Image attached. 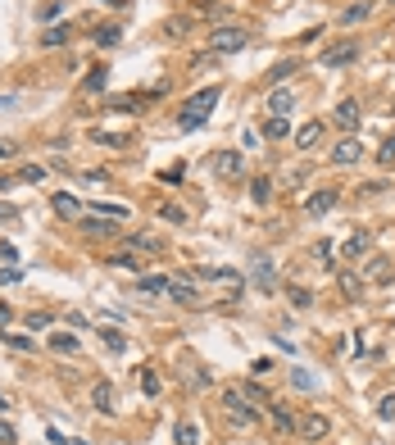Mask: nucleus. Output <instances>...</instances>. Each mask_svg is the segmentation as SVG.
I'll return each instance as SVG.
<instances>
[{
  "mask_svg": "<svg viewBox=\"0 0 395 445\" xmlns=\"http://www.w3.org/2000/svg\"><path fill=\"white\" fill-rule=\"evenodd\" d=\"M241 391L250 395V404H264V409H268V391L259 387V382H241Z\"/></svg>",
  "mask_w": 395,
  "mask_h": 445,
  "instance_id": "nucleus-34",
  "label": "nucleus"
},
{
  "mask_svg": "<svg viewBox=\"0 0 395 445\" xmlns=\"http://www.w3.org/2000/svg\"><path fill=\"white\" fill-rule=\"evenodd\" d=\"M118 41V28L109 23V28H96V46H114Z\"/></svg>",
  "mask_w": 395,
  "mask_h": 445,
  "instance_id": "nucleus-44",
  "label": "nucleus"
},
{
  "mask_svg": "<svg viewBox=\"0 0 395 445\" xmlns=\"http://www.w3.org/2000/svg\"><path fill=\"white\" fill-rule=\"evenodd\" d=\"M218 96H223L218 86H200L195 96H187V105H182V118H178V128H182V132H195V128H200V123L209 118V109L218 105Z\"/></svg>",
  "mask_w": 395,
  "mask_h": 445,
  "instance_id": "nucleus-1",
  "label": "nucleus"
},
{
  "mask_svg": "<svg viewBox=\"0 0 395 445\" xmlns=\"http://www.w3.org/2000/svg\"><path fill=\"white\" fill-rule=\"evenodd\" d=\"M23 273H19V268H5V273H0V287H14V282H19Z\"/></svg>",
  "mask_w": 395,
  "mask_h": 445,
  "instance_id": "nucleus-51",
  "label": "nucleus"
},
{
  "mask_svg": "<svg viewBox=\"0 0 395 445\" xmlns=\"http://www.w3.org/2000/svg\"><path fill=\"white\" fill-rule=\"evenodd\" d=\"M268 414H273V423H277L282 431H295V423H300V418H295L282 400H268Z\"/></svg>",
  "mask_w": 395,
  "mask_h": 445,
  "instance_id": "nucleus-21",
  "label": "nucleus"
},
{
  "mask_svg": "<svg viewBox=\"0 0 395 445\" xmlns=\"http://www.w3.org/2000/svg\"><path fill=\"white\" fill-rule=\"evenodd\" d=\"M0 445H19V441H14V427H9L5 418H0Z\"/></svg>",
  "mask_w": 395,
  "mask_h": 445,
  "instance_id": "nucleus-47",
  "label": "nucleus"
},
{
  "mask_svg": "<svg viewBox=\"0 0 395 445\" xmlns=\"http://www.w3.org/2000/svg\"><path fill=\"white\" fill-rule=\"evenodd\" d=\"M91 137H96V145H109V150H123V145H132L128 132H105V128H96Z\"/></svg>",
  "mask_w": 395,
  "mask_h": 445,
  "instance_id": "nucleus-24",
  "label": "nucleus"
},
{
  "mask_svg": "<svg viewBox=\"0 0 395 445\" xmlns=\"http://www.w3.org/2000/svg\"><path fill=\"white\" fill-rule=\"evenodd\" d=\"M105 82H109V73H105V68H91L82 86H86V91H105Z\"/></svg>",
  "mask_w": 395,
  "mask_h": 445,
  "instance_id": "nucleus-36",
  "label": "nucleus"
},
{
  "mask_svg": "<svg viewBox=\"0 0 395 445\" xmlns=\"http://www.w3.org/2000/svg\"><path fill=\"white\" fill-rule=\"evenodd\" d=\"M137 295H168V277L141 273V277H137Z\"/></svg>",
  "mask_w": 395,
  "mask_h": 445,
  "instance_id": "nucleus-19",
  "label": "nucleus"
},
{
  "mask_svg": "<svg viewBox=\"0 0 395 445\" xmlns=\"http://www.w3.org/2000/svg\"><path fill=\"white\" fill-rule=\"evenodd\" d=\"M250 195H255V205H268V200H273V182H268V178H255L250 182Z\"/></svg>",
  "mask_w": 395,
  "mask_h": 445,
  "instance_id": "nucleus-31",
  "label": "nucleus"
},
{
  "mask_svg": "<svg viewBox=\"0 0 395 445\" xmlns=\"http://www.w3.org/2000/svg\"><path fill=\"white\" fill-rule=\"evenodd\" d=\"M287 295H291V305H295V309H309V305H314V291H309V287H291Z\"/></svg>",
  "mask_w": 395,
  "mask_h": 445,
  "instance_id": "nucleus-35",
  "label": "nucleus"
},
{
  "mask_svg": "<svg viewBox=\"0 0 395 445\" xmlns=\"http://www.w3.org/2000/svg\"><path fill=\"white\" fill-rule=\"evenodd\" d=\"M55 19H59V0H51V5L41 9V23H55Z\"/></svg>",
  "mask_w": 395,
  "mask_h": 445,
  "instance_id": "nucleus-49",
  "label": "nucleus"
},
{
  "mask_svg": "<svg viewBox=\"0 0 395 445\" xmlns=\"http://www.w3.org/2000/svg\"><path fill=\"white\" fill-rule=\"evenodd\" d=\"M245 46H250V32L245 28H214L209 32V51L214 55H237Z\"/></svg>",
  "mask_w": 395,
  "mask_h": 445,
  "instance_id": "nucleus-4",
  "label": "nucleus"
},
{
  "mask_svg": "<svg viewBox=\"0 0 395 445\" xmlns=\"http://www.w3.org/2000/svg\"><path fill=\"white\" fill-rule=\"evenodd\" d=\"M291 387L295 391H314L318 382H314V373H304V368H291Z\"/></svg>",
  "mask_w": 395,
  "mask_h": 445,
  "instance_id": "nucleus-32",
  "label": "nucleus"
},
{
  "mask_svg": "<svg viewBox=\"0 0 395 445\" xmlns=\"http://www.w3.org/2000/svg\"><path fill=\"white\" fill-rule=\"evenodd\" d=\"M332 255H337V245H332V241H318V245H314V259H318L323 268H332Z\"/></svg>",
  "mask_w": 395,
  "mask_h": 445,
  "instance_id": "nucleus-39",
  "label": "nucleus"
},
{
  "mask_svg": "<svg viewBox=\"0 0 395 445\" xmlns=\"http://www.w3.org/2000/svg\"><path fill=\"white\" fill-rule=\"evenodd\" d=\"M218 404H223V414H227L237 427H255L259 409L250 404V395H245L241 387H223V391H218Z\"/></svg>",
  "mask_w": 395,
  "mask_h": 445,
  "instance_id": "nucleus-2",
  "label": "nucleus"
},
{
  "mask_svg": "<svg viewBox=\"0 0 395 445\" xmlns=\"http://www.w3.org/2000/svg\"><path fill=\"white\" fill-rule=\"evenodd\" d=\"M78 222H82L86 237H118V222H105L101 214H82Z\"/></svg>",
  "mask_w": 395,
  "mask_h": 445,
  "instance_id": "nucleus-14",
  "label": "nucleus"
},
{
  "mask_svg": "<svg viewBox=\"0 0 395 445\" xmlns=\"http://www.w3.org/2000/svg\"><path fill=\"white\" fill-rule=\"evenodd\" d=\"M14 218H19V209L9 205V200H0V222H14Z\"/></svg>",
  "mask_w": 395,
  "mask_h": 445,
  "instance_id": "nucleus-48",
  "label": "nucleus"
},
{
  "mask_svg": "<svg viewBox=\"0 0 395 445\" xmlns=\"http://www.w3.org/2000/svg\"><path fill=\"white\" fill-rule=\"evenodd\" d=\"M250 282H255V291H264V295H273V291H277L273 259H268V255H255V259H250Z\"/></svg>",
  "mask_w": 395,
  "mask_h": 445,
  "instance_id": "nucleus-8",
  "label": "nucleus"
},
{
  "mask_svg": "<svg viewBox=\"0 0 395 445\" xmlns=\"http://www.w3.org/2000/svg\"><path fill=\"white\" fill-rule=\"evenodd\" d=\"M5 323H9V309H5V305H0V327H5Z\"/></svg>",
  "mask_w": 395,
  "mask_h": 445,
  "instance_id": "nucleus-54",
  "label": "nucleus"
},
{
  "mask_svg": "<svg viewBox=\"0 0 395 445\" xmlns=\"http://www.w3.org/2000/svg\"><path fill=\"white\" fill-rule=\"evenodd\" d=\"M9 409V400H5V391H0V414H5Z\"/></svg>",
  "mask_w": 395,
  "mask_h": 445,
  "instance_id": "nucleus-55",
  "label": "nucleus"
},
{
  "mask_svg": "<svg viewBox=\"0 0 395 445\" xmlns=\"http://www.w3.org/2000/svg\"><path fill=\"white\" fill-rule=\"evenodd\" d=\"M14 105H23V96H0V109H14Z\"/></svg>",
  "mask_w": 395,
  "mask_h": 445,
  "instance_id": "nucleus-52",
  "label": "nucleus"
},
{
  "mask_svg": "<svg viewBox=\"0 0 395 445\" xmlns=\"http://www.w3.org/2000/svg\"><path fill=\"white\" fill-rule=\"evenodd\" d=\"M86 214H101V218H128V209H123V205H91V209H86Z\"/></svg>",
  "mask_w": 395,
  "mask_h": 445,
  "instance_id": "nucleus-33",
  "label": "nucleus"
},
{
  "mask_svg": "<svg viewBox=\"0 0 395 445\" xmlns=\"http://www.w3.org/2000/svg\"><path fill=\"white\" fill-rule=\"evenodd\" d=\"M377 418H381V423H395V391H391V395H381V404H377Z\"/></svg>",
  "mask_w": 395,
  "mask_h": 445,
  "instance_id": "nucleus-38",
  "label": "nucleus"
},
{
  "mask_svg": "<svg viewBox=\"0 0 395 445\" xmlns=\"http://www.w3.org/2000/svg\"><path fill=\"white\" fill-rule=\"evenodd\" d=\"M332 164H337V168H350V164H359V159H364V141L359 137H354V132H350V137H341L337 145H332Z\"/></svg>",
  "mask_w": 395,
  "mask_h": 445,
  "instance_id": "nucleus-7",
  "label": "nucleus"
},
{
  "mask_svg": "<svg viewBox=\"0 0 395 445\" xmlns=\"http://www.w3.org/2000/svg\"><path fill=\"white\" fill-rule=\"evenodd\" d=\"M287 137H291V123L277 118V114H268V123H264V141H287Z\"/></svg>",
  "mask_w": 395,
  "mask_h": 445,
  "instance_id": "nucleus-22",
  "label": "nucleus"
},
{
  "mask_svg": "<svg viewBox=\"0 0 395 445\" xmlns=\"http://www.w3.org/2000/svg\"><path fill=\"white\" fill-rule=\"evenodd\" d=\"M241 141H245V150H255V145L264 141V132H250V128H245V137H241Z\"/></svg>",
  "mask_w": 395,
  "mask_h": 445,
  "instance_id": "nucleus-50",
  "label": "nucleus"
},
{
  "mask_svg": "<svg viewBox=\"0 0 395 445\" xmlns=\"http://www.w3.org/2000/svg\"><path fill=\"white\" fill-rule=\"evenodd\" d=\"M377 164H381V168H391V164H395V137H386V145L377 150Z\"/></svg>",
  "mask_w": 395,
  "mask_h": 445,
  "instance_id": "nucleus-43",
  "label": "nucleus"
},
{
  "mask_svg": "<svg viewBox=\"0 0 395 445\" xmlns=\"http://www.w3.org/2000/svg\"><path fill=\"white\" fill-rule=\"evenodd\" d=\"M68 41V28H46V36H41V46H64Z\"/></svg>",
  "mask_w": 395,
  "mask_h": 445,
  "instance_id": "nucleus-42",
  "label": "nucleus"
},
{
  "mask_svg": "<svg viewBox=\"0 0 395 445\" xmlns=\"http://www.w3.org/2000/svg\"><path fill=\"white\" fill-rule=\"evenodd\" d=\"M91 404H96L101 414H114V409H118V404H114V387H109V382H101V387L91 391Z\"/></svg>",
  "mask_w": 395,
  "mask_h": 445,
  "instance_id": "nucleus-23",
  "label": "nucleus"
},
{
  "mask_svg": "<svg viewBox=\"0 0 395 445\" xmlns=\"http://www.w3.org/2000/svg\"><path fill=\"white\" fill-rule=\"evenodd\" d=\"M109 264H114V268H128V273L141 277V259L132 255V250H114V255H109Z\"/></svg>",
  "mask_w": 395,
  "mask_h": 445,
  "instance_id": "nucleus-27",
  "label": "nucleus"
},
{
  "mask_svg": "<svg viewBox=\"0 0 395 445\" xmlns=\"http://www.w3.org/2000/svg\"><path fill=\"white\" fill-rule=\"evenodd\" d=\"M368 14H373V5H368V0H359V5H350V9H345V14H341V23H345V28H350V23H364Z\"/></svg>",
  "mask_w": 395,
  "mask_h": 445,
  "instance_id": "nucleus-30",
  "label": "nucleus"
},
{
  "mask_svg": "<svg viewBox=\"0 0 395 445\" xmlns=\"http://www.w3.org/2000/svg\"><path fill=\"white\" fill-rule=\"evenodd\" d=\"M364 282H395V268H391V259H368V268H364Z\"/></svg>",
  "mask_w": 395,
  "mask_h": 445,
  "instance_id": "nucleus-18",
  "label": "nucleus"
},
{
  "mask_svg": "<svg viewBox=\"0 0 395 445\" xmlns=\"http://www.w3.org/2000/svg\"><path fill=\"white\" fill-rule=\"evenodd\" d=\"M209 168H214V178L237 182L241 173H245V155H241V150H218L214 159H209Z\"/></svg>",
  "mask_w": 395,
  "mask_h": 445,
  "instance_id": "nucleus-6",
  "label": "nucleus"
},
{
  "mask_svg": "<svg viewBox=\"0 0 395 445\" xmlns=\"http://www.w3.org/2000/svg\"><path fill=\"white\" fill-rule=\"evenodd\" d=\"M295 431H300L304 441H327V431H332V423L323 414H300V423H295Z\"/></svg>",
  "mask_w": 395,
  "mask_h": 445,
  "instance_id": "nucleus-11",
  "label": "nucleus"
},
{
  "mask_svg": "<svg viewBox=\"0 0 395 445\" xmlns=\"http://www.w3.org/2000/svg\"><path fill=\"white\" fill-rule=\"evenodd\" d=\"M364 255H368V232H354V237H345V245H341V259L359 264Z\"/></svg>",
  "mask_w": 395,
  "mask_h": 445,
  "instance_id": "nucleus-17",
  "label": "nucleus"
},
{
  "mask_svg": "<svg viewBox=\"0 0 395 445\" xmlns=\"http://www.w3.org/2000/svg\"><path fill=\"white\" fill-rule=\"evenodd\" d=\"M159 218H164V222H187V209H178V205H159Z\"/></svg>",
  "mask_w": 395,
  "mask_h": 445,
  "instance_id": "nucleus-41",
  "label": "nucleus"
},
{
  "mask_svg": "<svg viewBox=\"0 0 395 445\" xmlns=\"http://www.w3.org/2000/svg\"><path fill=\"white\" fill-rule=\"evenodd\" d=\"M101 345H105L109 354H123V350H128V337L114 332V327H101Z\"/></svg>",
  "mask_w": 395,
  "mask_h": 445,
  "instance_id": "nucleus-26",
  "label": "nucleus"
},
{
  "mask_svg": "<svg viewBox=\"0 0 395 445\" xmlns=\"http://www.w3.org/2000/svg\"><path fill=\"white\" fill-rule=\"evenodd\" d=\"M173 441H178V445H200V427H195V423H178Z\"/></svg>",
  "mask_w": 395,
  "mask_h": 445,
  "instance_id": "nucleus-29",
  "label": "nucleus"
},
{
  "mask_svg": "<svg viewBox=\"0 0 395 445\" xmlns=\"http://www.w3.org/2000/svg\"><path fill=\"white\" fill-rule=\"evenodd\" d=\"M295 109V96L287 91V86H273V91H268V114H277V118H287Z\"/></svg>",
  "mask_w": 395,
  "mask_h": 445,
  "instance_id": "nucleus-15",
  "label": "nucleus"
},
{
  "mask_svg": "<svg viewBox=\"0 0 395 445\" xmlns=\"http://www.w3.org/2000/svg\"><path fill=\"white\" fill-rule=\"evenodd\" d=\"M337 287H341V295L345 300H359V295L368 291V282L354 273V268H341V277H337Z\"/></svg>",
  "mask_w": 395,
  "mask_h": 445,
  "instance_id": "nucleus-13",
  "label": "nucleus"
},
{
  "mask_svg": "<svg viewBox=\"0 0 395 445\" xmlns=\"http://www.w3.org/2000/svg\"><path fill=\"white\" fill-rule=\"evenodd\" d=\"M354 59H359V41H337V46L323 51V68H345V64H354Z\"/></svg>",
  "mask_w": 395,
  "mask_h": 445,
  "instance_id": "nucleus-9",
  "label": "nucleus"
},
{
  "mask_svg": "<svg viewBox=\"0 0 395 445\" xmlns=\"http://www.w3.org/2000/svg\"><path fill=\"white\" fill-rule=\"evenodd\" d=\"M332 118H337V128H345V137H350V132H359V101H341Z\"/></svg>",
  "mask_w": 395,
  "mask_h": 445,
  "instance_id": "nucleus-12",
  "label": "nucleus"
},
{
  "mask_svg": "<svg viewBox=\"0 0 395 445\" xmlns=\"http://www.w3.org/2000/svg\"><path fill=\"white\" fill-rule=\"evenodd\" d=\"M0 341L14 345V350H23V354H32V341H28V337H19V332H0Z\"/></svg>",
  "mask_w": 395,
  "mask_h": 445,
  "instance_id": "nucleus-37",
  "label": "nucleus"
},
{
  "mask_svg": "<svg viewBox=\"0 0 395 445\" xmlns=\"http://www.w3.org/2000/svg\"><path fill=\"white\" fill-rule=\"evenodd\" d=\"M128 245L132 250H145V255H159L164 250V237L159 232H128Z\"/></svg>",
  "mask_w": 395,
  "mask_h": 445,
  "instance_id": "nucleus-16",
  "label": "nucleus"
},
{
  "mask_svg": "<svg viewBox=\"0 0 395 445\" xmlns=\"http://www.w3.org/2000/svg\"><path fill=\"white\" fill-rule=\"evenodd\" d=\"M168 300H178V305H200V277H195V273L168 277Z\"/></svg>",
  "mask_w": 395,
  "mask_h": 445,
  "instance_id": "nucleus-5",
  "label": "nucleus"
},
{
  "mask_svg": "<svg viewBox=\"0 0 395 445\" xmlns=\"http://www.w3.org/2000/svg\"><path fill=\"white\" fill-rule=\"evenodd\" d=\"M295 68H300V64H295V59H287V64H277L273 73H268V82H277V86H282V82H287V78H291Z\"/></svg>",
  "mask_w": 395,
  "mask_h": 445,
  "instance_id": "nucleus-40",
  "label": "nucleus"
},
{
  "mask_svg": "<svg viewBox=\"0 0 395 445\" xmlns=\"http://www.w3.org/2000/svg\"><path fill=\"white\" fill-rule=\"evenodd\" d=\"M51 205H55V214H59V218H68V222L86 214V209H82L78 200H73V195H55V200H51Z\"/></svg>",
  "mask_w": 395,
  "mask_h": 445,
  "instance_id": "nucleus-25",
  "label": "nucleus"
},
{
  "mask_svg": "<svg viewBox=\"0 0 395 445\" xmlns=\"http://www.w3.org/2000/svg\"><path fill=\"white\" fill-rule=\"evenodd\" d=\"M318 141H323V123H318V118H314V123H304V128L295 132V145H300V150H314Z\"/></svg>",
  "mask_w": 395,
  "mask_h": 445,
  "instance_id": "nucleus-20",
  "label": "nucleus"
},
{
  "mask_svg": "<svg viewBox=\"0 0 395 445\" xmlns=\"http://www.w3.org/2000/svg\"><path fill=\"white\" fill-rule=\"evenodd\" d=\"M141 387H145V395H159V377L155 373H141Z\"/></svg>",
  "mask_w": 395,
  "mask_h": 445,
  "instance_id": "nucleus-46",
  "label": "nucleus"
},
{
  "mask_svg": "<svg viewBox=\"0 0 395 445\" xmlns=\"http://www.w3.org/2000/svg\"><path fill=\"white\" fill-rule=\"evenodd\" d=\"M195 277H200V282H209L214 291H223V300H237V295L245 291V277L237 273V268H200Z\"/></svg>",
  "mask_w": 395,
  "mask_h": 445,
  "instance_id": "nucleus-3",
  "label": "nucleus"
},
{
  "mask_svg": "<svg viewBox=\"0 0 395 445\" xmlns=\"http://www.w3.org/2000/svg\"><path fill=\"white\" fill-rule=\"evenodd\" d=\"M23 182H46V168L41 164H28V168H23Z\"/></svg>",
  "mask_w": 395,
  "mask_h": 445,
  "instance_id": "nucleus-45",
  "label": "nucleus"
},
{
  "mask_svg": "<svg viewBox=\"0 0 395 445\" xmlns=\"http://www.w3.org/2000/svg\"><path fill=\"white\" fill-rule=\"evenodd\" d=\"M51 350L55 354H78V337H73V332H55V337H51Z\"/></svg>",
  "mask_w": 395,
  "mask_h": 445,
  "instance_id": "nucleus-28",
  "label": "nucleus"
},
{
  "mask_svg": "<svg viewBox=\"0 0 395 445\" xmlns=\"http://www.w3.org/2000/svg\"><path fill=\"white\" fill-rule=\"evenodd\" d=\"M337 200H341V191L337 187H323V191H314L309 200H304V214H309V218H323L327 209H337Z\"/></svg>",
  "mask_w": 395,
  "mask_h": 445,
  "instance_id": "nucleus-10",
  "label": "nucleus"
},
{
  "mask_svg": "<svg viewBox=\"0 0 395 445\" xmlns=\"http://www.w3.org/2000/svg\"><path fill=\"white\" fill-rule=\"evenodd\" d=\"M64 445H86V441H68V436H64Z\"/></svg>",
  "mask_w": 395,
  "mask_h": 445,
  "instance_id": "nucleus-56",
  "label": "nucleus"
},
{
  "mask_svg": "<svg viewBox=\"0 0 395 445\" xmlns=\"http://www.w3.org/2000/svg\"><path fill=\"white\" fill-rule=\"evenodd\" d=\"M0 159H14V145L9 141H0Z\"/></svg>",
  "mask_w": 395,
  "mask_h": 445,
  "instance_id": "nucleus-53",
  "label": "nucleus"
}]
</instances>
